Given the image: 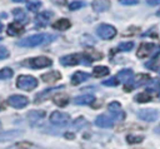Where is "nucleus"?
Segmentation results:
<instances>
[{
	"mask_svg": "<svg viewBox=\"0 0 160 149\" xmlns=\"http://www.w3.org/2000/svg\"><path fill=\"white\" fill-rule=\"evenodd\" d=\"M116 78L120 83H124V84H128L130 83V80L134 78V73L131 69H122L120 70L118 74H116Z\"/></svg>",
	"mask_w": 160,
	"mask_h": 149,
	"instance_id": "obj_15",
	"label": "nucleus"
},
{
	"mask_svg": "<svg viewBox=\"0 0 160 149\" xmlns=\"http://www.w3.org/2000/svg\"><path fill=\"white\" fill-rule=\"evenodd\" d=\"M52 101H54L58 106L62 108V106H66V105L69 104L70 99H69V96H68L66 94H64V93H59V94H56V95L52 96Z\"/></svg>",
	"mask_w": 160,
	"mask_h": 149,
	"instance_id": "obj_19",
	"label": "nucleus"
},
{
	"mask_svg": "<svg viewBox=\"0 0 160 149\" xmlns=\"http://www.w3.org/2000/svg\"><path fill=\"white\" fill-rule=\"evenodd\" d=\"M41 6V1L40 0H29L26 3V9L30 11H38Z\"/></svg>",
	"mask_w": 160,
	"mask_h": 149,
	"instance_id": "obj_25",
	"label": "nucleus"
},
{
	"mask_svg": "<svg viewBox=\"0 0 160 149\" xmlns=\"http://www.w3.org/2000/svg\"><path fill=\"white\" fill-rule=\"evenodd\" d=\"M71 26V23H70V20H68V19H59V20H56V21H54L52 23V28L54 29H56V30H68L69 28Z\"/></svg>",
	"mask_w": 160,
	"mask_h": 149,
	"instance_id": "obj_20",
	"label": "nucleus"
},
{
	"mask_svg": "<svg viewBox=\"0 0 160 149\" xmlns=\"http://www.w3.org/2000/svg\"><path fill=\"white\" fill-rule=\"evenodd\" d=\"M108 109L110 111V114L114 116V119H119V120H122L125 118V113L122 111L121 109V105L119 101H111L109 105H108Z\"/></svg>",
	"mask_w": 160,
	"mask_h": 149,
	"instance_id": "obj_9",
	"label": "nucleus"
},
{
	"mask_svg": "<svg viewBox=\"0 0 160 149\" xmlns=\"http://www.w3.org/2000/svg\"><path fill=\"white\" fill-rule=\"evenodd\" d=\"M159 65H160V61H158L156 59H154V60H151V61H148V63L145 64V66H146V68L152 69V70L158 69V68H159Z\"/></svg>",
	"mask_w": 160,
	"mask_h": 149,
	"instance_id": "obj_33",
	"label": "nucleus"
},
{
	"mask_svg": "<svg viewBox=\"0 0 160 149\" xmlns=\"http://www.w3.org/2000/svg\"><path fill=\"white\" fill-rule=\"evenodd\" d=\"M132 48H134V43L132 41H124V43H120L118 45V50L119 51H130Z\"/></svg>",
	"mask_w": 160,
	"mask_h": 149,
	"instance_id": "obj_27",
	"label": "nucleus"
},
{
	"mask_svg": "<svg viewBox=\"0 0 160 149\" xmlns=\"http://www.w3.org/2000/svg\"><path fill=\"white\" fill-rule=\"evenodd\" d=\"M156 48H158V46H156L154 43H142V44L139 46L136 55H138V58H146V56H149V55L156 56V53H155V49H156Z\"/></svg>",
	"mask_w": 160,
	"mask_h": 149,
	"instance_id": "obj_7",
	"label": "nucleus"
},
{
	"mask_svg": "<svg viewBox=\"0 0 160 149\" xmlns=\"http://www.w3.org/2000/svg\"><path fill=\"white\" fill-rule=\"evenodd\" d=\"M44 116H45V111H42V110H32L28 114V119L31 124H35L36 121H39Z\"/></svg>",
	"mask_w": 160,
	"mask_h": 149,
	"instance_id": "obj_22",
	"label": "nucleus"
},
{
	"mask_svg": "<svg viewBox=\"0 0 160 149\" xmlns=\"http://www.w3.org/2000/svg\"><path fill=\"white\" fill-rule=\"evenodd\" d=\"M91 8L96 13H102L110 9V1L109 0H94L91 3Z\"/></svg>",
	"mask_w": 160,
	"mask_h": 149,
	"instance_id": "obj_14",
	"label": "nucleus"
},
{
	"mask_svg": "<svg viewBox=\"0 0 160 149\" xmlns=\"http://www.w3.org/2000/svg\"><path fill=\"white\" fill-rule=\"evenodd\" d=\"M146 3L151 6H155V5H160V0H146Z\"/></svg>",
	"mask_w": 160,
	"mask_h": 149,
	"instance_id": "obj_36",
	"label": "nucleus"
},
{
	"mask_svg": "<svg viewBox=\"0 0 160 149\" xmlns=\"http://www.w3.org/2000/svg\"><path fill=\"white\" fill-rule=\"evenodd\" d=\"M128 141L130 143V144H134V143H140V141H142V139H144V136H138V135H128Z\"/></svg>",
	"mask_w": 160,
	"mask_h": 149,
	"instance_id": "obj_32",
	"label": "nucleus"
},
{
	"mask_svg": "<svg viewBox=\"0 0 160 149\" xmlns=\"http://www.w3.org/2000/svg\"><path fill=\"white\" fill-rule=\"evenodd\" d=\"M102 84H104L105 86H116V85L119 84V80H118L116 76H112V78H110V79L102 81Z\"/></svg>",
	"mask_w": 160,
	"mask_h": 149,
	"instance_id": "obj_31",
	"label": "nucleus"
},
{
	"mask_svg": "<svg viewBox=\"0 0 160 149\" xmlns=\"http://www.w3.org/2000/svg\"><path fill=\"white\" fill-rule=\"evenodd\" d=\"M151 100V94H150V90L148 91H142V93H139L135 95V101L138 103H148Z\"/></svg>",
	"mask_w": 160,
	"mask_h": 149,
	"instance_id": "obj_24",
	"label": "nucleus"
},
{
	"mask_svg": "<svg viewBox=\"0 0 160 149\" xmlns=\"http://www.w3.org/2000/svg\"><path fill=\"white\" fill-rule=\"evenodd\" d=\"M14 3H28L29 0H12Z\"/></svg>",
	"mask_w": 160,
	"mask_h": 149,
	"instance_id": "obj_37",
	"label": "nucleus"
},
{
	"mask_svg": "<svg viewBox=\"0 0 160 149\" xmlns=\"http://www.w3.org/2000/svg\"><path fill=\"white\" fill-rule=\"evenodd\" d=\"M60 89H62V86H60V88H51V89H46V90H44L42 93H40V94L36 95V98H35V103H40L41 100L48 99L50 95L54 94V91H58V90H60Z\"/></svg>",
	"mask_w": 160,
	"mask_h": 149,
	"instance_id": "obj_21",
	"label": "nucleus"
},
{
	"mask_svg": "<svg viewBox=\"0 0 160 149\" xmlns=\"http://www.w3.org/2000/svg\"><path fill=\"white\" fill-rule=\"evenodd\" d=\"M60 79H61V74L56 70H52V71H49V73H45L41 75V80L45 83H55Z\"/></svg>",
	"mask_w": 160,
	"mask_h": 149,
	"instance_id": "obj_17",
	"label": "nucleus"
},
{
	"mask_svg": "<svg viewBox=\"0 0 160 149\" xmlns=\"http://www.w3.org/2000/svg\"><path fill=\"white\" fill-rule=\"evenodd\" d=\"M158 15H159V16H160V10H159V11H158Z\"/></svg>",
	"mask_w": 160,
	"mask_h": 149,
	"instance_id": "obj_41",
	"label": "nucleus"
},
{
	"mask_svg": "<svg viewBox=\"0 0 160 149\" xmlns=\"http://www.w3.org/2000/svg\"><path fill=\"white\" fill-rule=\"evenodd\" d=\"M1 109H2V105H1V103H0V110H1Z\"/></svg>",
	"mask_w": 160,
	"mask_h": 149,
	"instance_id": "obj_40",
	"label": "nucleus"
},
{
	"mask_svg": "<svg viewBox=\"0 0 160 149\" xmlns=\"http://www.w3.org/2000/svg\"><path fill=\"white\" fill-rule=\"evenodd\" d=\"M8 104L15 109H22L29 104V99L24 95H11L8 98Z\"/></svg>",
	"mask_w": 160,
	"mask_h": 149,
	"instance_id": "obj_8",
	"label": "nucleus"
},
{
	"mask_svg": "<svg viewBox=\"0 0 160 149\" xmlns=\"http://www.w3.org/2000/svg\"><path fill=\"white\" fill-rule=\"evenodd\" d=\"M119 3L122 5H136L139 0H119Z\"/></svg>",
	"mask_w": 160,
	"mask_h": 149,
	"instance_id": "obj_35",
	"label": "nucleus"
},
{
	"mask_svg": "<svg viewBox=\"0 0 160 149\" xmlns=\"http://www.w3.org/2000/svg\"><path fill=\"white\" fill-rule=\"evenodd\" d=\"M85 125H86V120H85V118H82V116H80V118L75 119V121L72 123L74 129H81V128H82V126H85Z\"/></svg>",
	"mask_w": 160,
	"mask_h": 149,
	"instance_id": "obj_29",
	"label": "nucleus"
},
{
	"mask_svg": "<svg viewBox=\"0 0 160 149\" xmlns=\"http://www.w3.org/2000/svg\"><path fill=\"white\" fill-rule=\"evenodd\" d=\"M16 86L21 90L30 91L38 86V80L32 75H20L16 79Z\"/></svg>",
	"mask_w": 160,
	"mask_h": 149,
	"instance_id": "obj_3",
	"label": "nucleus"
},
{
	"mask_svg": "<svg viewBox=\"0 0 160 149\" xmlns=\"http://www.w3.org/2000/svg\"><path fill=\"white\" fill-rule=\"evenodd\" d=\"M25 61H26L25 64L32 69H42V68L51 66V64H52V60L46 56H35V58L28 59Z\"/></svg>",
	"mask_w": 160,
	"mask_h": 149,
	"instance_id": "obj_4",
	"label": "nucleus"
},
{
	"mask_svg": "<svg viewBox=\"0 0 160 149\" xmlns=\"http://www.w3.org/2000/svg\"><path fill=\"white\" fill-rule=\"evenodd\" d=\"M109 73H110L109 68L108 66H102V65H98V66H95L92 69V76H95V78H102V76L108 75Z\"/></svg>",
	"mask_w": 160,
	"mask_h": 149,
	"instance_id": "obj_23",
	"label": "nucleus"
},
{
	"mask_svg": "<svg viewBox=\"0 0 160 149\" xmlns=\"http://www.w3.org/2000/svg\"><path fill=\"white\" fill-rule=\"evenodd\" d=\"M0 40H1V38H0Z\"/></svg>",
	"mask_w": 160,
	"mask_h": 149,
	"instance_id": "obj_43",
	"label": "nucleus"
},
{
	"mask_svg": "<svg viewBox=\"0 0 160 149\" xmlns=\"http://www.w3.org/2000/svg\"><path fill=\"white\" fill-rule=\"evenodd\" d=\"M95 125L99 128H111L114 125V118H110L106 114H101V115L96 116Z\"/></svg>",
	"mask_w": 160,
	"mask_h": 149,
	"instance_id": "obj_12",
	"label": "nucleus"
},
{
	"mask_svg": "<svg viewBox=\"0 0 160 149\" xmlns=\"http://www.w3.org/2000/svg\"><path fill=\"white\" fill-rule=\"evenodd\" d=\"M92 63V58L90 56L89 53H75V54H69V55H64L60 58V64L65 65V66H74V65H79V64H84V65H90Z\"/></svg>",
	"mask_w": 160,
	"mask_h": 149,
	"instance_id": "obj_2",
	"label": "nucleus"
},
{
	"mask_svg": "<svg viewBox=\"0 0 160 149\" xmlns=\"http://www.w3.org/2000/svg\"><path fill=\"white\" fill-rule=\"evenodd\" d=\"M0 130H1V123H0Z\"/></svg>",
	"mask_w": 160,
	"mask_h": 149,
	"instance_id": "obj_42",
	"label": "nucleus"
},
{
	"mask_svg": "<svg viewBox=\"0 0 160 149\" xmlns=\"http://www.w3.org/2000/svg\"><path fill=\"white\" fill-rule=\"evenodd\" d=\"M96 34L104 39V40H110L112 38H115L116 35V29L112 26V25H109V24H100L98 28H96Z\"/></svg>",
	"mask_w": 160,
	"mask_h": 149,
	"instance_id": "obj_6",
	"label": "nucleus"
},
{
	"mask_svg": "<svg viewBox=\"0 0 160 149\" xmlns=\"http://www.w3.org/2000/svg\"><path fill=\"white\" fill-rule=\"evenodd\" d=\"M24 33V25L20 24V21H14L8 25V35L10 36H19Z\"/></svg>",
	"mask_w": 160,
	"mask_h": 149,
	"instance_id": "obj_13",
	"label": "nucleus"
},
{
	"mask_svg": "<svg viewBox=\"0 0 160 149\" xmlns=\"http://www.w3.org/2000/svg\"><path fill=\"white\" fill-rule=\"evenodd\" d=\"M54 39H56V35L41 33V34H35V35H31V36H28V38L21 39L18 43V45L19 46H22V48H34V46L48 44V43L52 41Z\"/></svg>",
	"mask_w": 160,
	"mask_h": 149,
	"instance_id": "obj_1",
	"label": "nucleus"
},
{
	"mask_svg": "<svg viewBox=\"0 0 160 149\" xmlns=\"http://www.w3.org/2000/svg\"><path fill=\"white\" fill-rule=\"evenodd\" d=\"M12 16L16 21H22L26 15H25V11L22 9H14L12 10Z\"/></svg>",
	"mask_w": 160,
	"mask_h": 149,
	"instance_id": "obj_28",
	"label": "nucleus"
},
{
	"mask_svg": "<svg viewBox=\"0 0 160 149\" xmlns=\"http://www.w3.org/2000/svg\"><path fill=\"white\" fill-rule=\"evenodd\" d=\"M2 29H4V25H2V23H1V21H0V33H1V31H2Z\"/></svg>",
	"mask_w": 160,
	"mask_h": 149,
	"instance_id": "obj_38",
	"label": "nucleus"
},
{
	"mask_svg": "<svg viewBox=\"0 0 160 149\" xmlns=\"http://www.w3.org/2000/svg\"><path fill=\"white\" fill-rule=\"evenodd\" d=\"M94 101H95V96L92 94H85V95L74 98V104L76 105H90Z\"/></svg>",
	"mask_w": 160,
	"mask_h": 149,
	"instance_id": "obj_16",
	"label": "nucleus"
},
{
	"mask_svg": "<svg viewBox=\"0 0 160 149\" xmlns=\"http://www.w3.org/2000/svg\"><path fill=\"white\" fill-rule=\"evenodd\" d=\"M51 16H52V13H50V11H48V10H45V11H40L39 14H36V16H35V24H36V26L39 28H44V26H46L48 24H49V21H50V19H51Z\"/></svg>",
	"mask_w": 160,
	"mask_h": 149,
	"instance_id": "obj_10",
	"label": "nucleus"
},
{
	"mask_svg": "<svg viewBox=\"0 0 160 149\" xmlns=\"http://www.w3.org/2000/svg\"><path fill=\"white\" fill-rule=\"evenodd\" d=\"M71 118L65 111H52L50 115V123L58 126H65L70 123Z\"/></svg>",
	"mask_w": 160,
	"mask_h": 149,
	"instance_id": "obj_5",
	"label": "nucleus"
},
{
	"mask_svg": "<svg viewBox=\"0 0 160 149\" xmlns=\"http://www.w3.org/2000/svg\"><path fill=\"white\" fill-rule=\"evenodd\" d=\"M12 75H14L12 69H10V68H2V69H0V80L10 79Z\"/></svg>",
	"mask_w": 160,
	"mask_h": 149,
	"instance_id": "obj_26",
	"label": "nucleus"
},
{
	"mask_svg": "<svg viewBox=\"0 0 160 149\" xmlns=\"http://www.w3.org/2000/svg\"><path fill=\"white\" fill-rule=\"evenodd\" d=\"M138 116L145 121H155L159 116V113L154 109H141L138 111Z\"/></svg>",
	"mask_w": 160,
	"mask_h": 149,
	"instance_id": "obj_11",
	"label": "nucleus"
},
{
	"mask_svg": "<svg viewBox=\"0 0 160 149\" xmlns=\"http://www.w3.org/2000/svg\"><path fill=\"white\" fill-rule=\"evenodd\" d=\"M90 78V74L85 73V71H75L72 75H71V84L72 85H79L80 83L85 81L86 79Z\"/></svg>",
	"mask_w": 160,
	"mask_h": 149,
	"instance_id": "obj_18",
	"label": "nucleus"
},
{
	"mask_svg": "<svg viewBox=\"0 0 160 149\" xmlns=\"http://www.w3.org/2000/svg\"><path fill=\"white\" fill-rule=\"evenodd\" d=\"M158 98H159V99H160V90H159V91H158Z\"/></svg>",
	"mask_w": 160,
	"mask_h": 149,
	"instance_id": "obj_39",
	"label": "nucleus"
},
{
	"mask_svg": "<svg viewBox=\"0 0 160 149\" xmlns=\"http://www.w3.org/2000/svg\"><path fill=\"white\" fill-rule=\"evenodd\" d=\"M84 5H85V3H84V1L75 0V1H71V3H70L69 9H70V10H78V9H80V8H82Z\"/></svg>",
	"mask_w": 160,
	"mask_h": 149,
	"instance_id": "obj_30",
	"label": "nucleus"
},
{
	"mask_svg": "<svg viewBox=\"0 0 160 149\" xmlns=\"http://www.w3.org/2000/svg\"><path fill=\"white\" fill-rule=\"evenodd\" d=\"M9 55H10L9 50H8V49H6L5 46L0 45V60H2V59H6V58H9Z\"/></svg>",
	"mask_w": 160,
	"mask_h": 149,
	"instance_id": "obj_34",
	"label": "nucleus"
}]
</instances>
